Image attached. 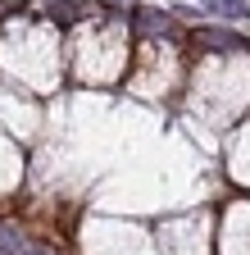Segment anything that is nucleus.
I'll return each instance as SVG.
<instances>
[{
  "mask_svg": "<svg viewBox=\"0 0 250 255\" xmlns=\"http://www.w3.org/2000/svg\"><path fill=\"white\" fill-rule=\"evenodd\" d=\"M205 5L214 14H223V18H246L250 14V0H205Z\"/></svg>",
  "mask_w": 250,
  "mask_h": 255,
  "instance_id": "4",
  "label": "nucleus"
},
{
  "mask_svg": "<svg viewBox=\"0 0 250 255\" xmlns=\"http://www.w3.org/2000/svg\"><path fill=\"white\" fill-rule=\"evenodd\" d=\"M137 27L146 32V37H168V32H173V18L164 9H141L137 14Z\"/></svg>",
  "mask_w": 250,
  "mask_h": 255,
  "instance_id": "2",
  "label": "nucleus"
},
{
  "mask_svg": "<svg viewBox=\"0 0 250 255\" xmlns=\"http://www.w3.org/2000/svg\"><path fill=\"white\" fill-rule=\"evenodd\" d=\"M0 255H50V251H41L37 242H23V237L9 233V228H0Z\"/></svg>",
  "mask_w": 250,
  "mask_h": 255,
  "instance_id": "3",
  "label": "nucleus"
},
{
  "mask_svg": "<svg viewBox=\"0 0 250 255\" xmlns=\"http://www.w3.org/2000/svg\"><path fill=\"white\" fill-rule=\"evenodd\" d=\"M196 46L200 50H237V32H223V27H200L196 32Z\"/></svg>",
  "mask_w": 250,
  "mask_h": 255,
  "instance_id": "1",
  "label": "nucleus"
}]
</instances>
